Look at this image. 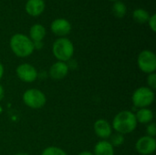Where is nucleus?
Instances as JSON below:
<instances>
[{
	"instance_id": "1",
	"label": "nucleus",
	"mask_w": 156,
	"mask_h": 155,
	"mask_svg": "<svg viewBox=\"0 0 156 155\" xmlns=\"http://www.w3.org/2000/svg\"><path fill=\"white\" fill-rule=\"evenodd\" d=\"M135 114L130 111H122L117 113L112 121L113 130L122 135L133 132L137 127Z\"/></svg>"
},
{
	"instance_id": "2",
	"label": "nucleus",
	"mask_w": 156,
	"mask_h": 155,
	"mask_svg": "<svg viewBox=\"0 0 156 155\" xmlns=\"http://www.w3.org/2000/svg\"><path fill=\"white\" fill-rule=\"evenodd\" d=\"M10 48L12 52L19 58H27L34 52V44L29 37L17 33L10 38Z\"/></svg>"
},
{
	"instance_id": "3",
	"label": "nucleus",
	"mask_w": 156,
	"mask_h": 155,
	"mask_svg": "<svg viewBox=\"0 0 156 155\" xmlns=\"http://www.w3.org/2000/svg\"><path fill=\"white\" fill-rule=\"evenodd\" d=\"M52 53L58 61L68 62L74 54L73 43L67 37H58L52 45Z\"/></svg>"
},
{
	"instance_id": "4",
	"label": "nucleus",
	"mask_w": 156,
	"mask_h": 155,
	"mask_svg": "<svg viewBox=\"0 0 156 155\" xmlns=\"http://www.w3.org/2000/svg\"><path fill=\"white\" fill-rule=\"evenodd\" d=\"M155 99L154 91L149 89L148 87H140L138 88L132 96L133 104L138 109L148 108L151 106Z\"/></svg>"
},
{
	"instance_id": "5",
	"label": "nucleus",
	"mask_w": 156,
	"mask_h": 155,
	"mask_svg": "<svg viewBox=\"0 0 156 155\" xmlns=\"http://www.w3.org/2000/svg\"><path fill=\"white\" fill-rule=\"evenodd\" d=\"M25 105L31 109H40L47 102L46 95L37 89H29L26 90L22 97Z\"/></svg>"
},
{
	"instance_id": "6",
	"label": "nucleus",
	"mask_w": 156,
	"mask_h": 155,
	"mask_svg": "<svg viewBox=\"0 0 156 155\" xmlns=\"http://www.w3.org/2000/svg\"><path fill=\"white\" fill-rule=\"evenodd\" d=\"M137 64L143 72L146 74H151L156 70V56L155 54L148 49L143 50L138 55Z\"/></svg>"
},
{
	"instance_id": "7",
	"label": "nucleus",
	"mask_w": 156,
	"mask_h": 155,
	"mask_svg": "<svg viewBox=\"0 0 156 155\" xmlns=\"http://www.w3.org/2000/svg\"><path fill=\"white\" fill-rule=\"evenodd\" d=\"M16 73L20 80H22L23 82H27V83L34 82L38 77V73L36 68L28 63L20 64L16 68Z\"/></svg>"
},
{
	"instance_id": "8",
	"label": "nucleus",
	"mask_w": 156,
	"mask_h": 155,
	"mask_svg": "<svg viewBox=\"0 0 156 155\" xmlns=\"http://www.w3.org/2000/svg\"><path fill=\"white\" fill-rule=\"evenodd\" d=\"M136 151L142 155H150L156 150V140L148 135L143 136L138 139L135 144Z\"/></svg>"
},
{
	"instance_id": "9",
	"label": "nucleus",
	"mask_w": 156,
	"mask_h": 155,
	"mask_svg": "<svg viewBox=\"0 0 156 155\" xmlns=\"http://www.w3.org/2000/svg\"><path fill=\"white\" fill-rule=\"evenodd\" d=\"M71 24L66 18H56L51 22L50 29L53 34L59 37H65L71 31Z\"/></svg>"
},
{
	"instance_id": "10",
	"label": "nucleus",
	"mask_w": 156,
	"mask_h": 155,
	"mask_svg": "<svg viewBox=\"0 0 156 155\" xmlns=\"http://www.w3.org/2000/svg\"><path fill=\"white\" fill-rule=\"evenodd\" d=\"M93 129H94L95 134L99 138L103 139V140L109 139L111 135L112 134V125L106 120H103V119L97 120L94 123Z\"/></svg>"
},
{
	"instance_id": "11",
	"label": "nucleus",
	"mask_w": 156,
	"mask_h": 155,
	"mask_svg": "<svg viewBox=\"0 0 156 155\" xmlns=\"http://www.w3.org/2000/svg\"><path fill=\"white\" fill-rule=\"evenodd\" d=\"M69 67L66 62L57 61L49 69V76L54 80H60L64 79L69 73Z\"/></svg>"
},
{
	"instance_id": "12",
	"label": "nucleus",
	"mask_w": 156,
	"mask_h": 155,
	"mask_svg": "<svg viewBox=\"0 0 156 155\" xmlns=\"http://www.w3.org/2000/svg\"><path fill=\"white\" fill-rule=\"evenodd\" d=\"M46 8L44 0H27L25 5L26 12L31 16H40Z\"/></svg>"
},
{
	"instance_id": "13",
	"label": "nucleus",
	"mask_w": 156,
	"mask_h": 155,
	"mask_svg": "<svg viewBox=\"0 0 156 155\" xmlns=\"http://www.w3.org/2000/svg\"><path fill=\"white\" fill-rule=\"evenodd\" d=\"M47 34L45 26L41 24H34L29 29V38L33 42L43 41Z\"/></svg>"
},
{
	"instance_id": "14",
	"label": "nucleus",
	"mask_w": 156,
	"mask_h": 155,
	"mask_svg": "<svg viewBox=\"0 0 156 155\" xmlns=\"http://www.w3.org/2000/svg\"><path fill=\"white\" fill-rule=\"evenodd\" d=\"M93 155H114V147L109 141L102 140L96 143Z\"/></svg>"
},
{
	"instance_id": "15",
	"label": "nucleus",
	"mask_w": 156,
	"mask_h": 155,
	"mask_svg": "<svg viewBox=\"0 0 156 155\" xmlns=\"http://www.w3.org/2000/svg\"><path fill=\"white\" fill-rule=\"evenodd\" d=\"M135 118L137 122L143 123V124H148L152 122L154 120V112L152 110L148 108L139 109L135 114Z\"/></svg>"
},
{
	"instance_id": "16",
	"label": "nucleus",
	"mask_w": 156,
	"mask_h": 155,
	"mask_svg": "<svg viewBox=\"0 0 156 155\" xmlns=\"http://www.w3.org/2000/svg\"><path fill=\"white\" fill-rule=\"evenodd\" d=\"M133 18L139 24L147 23L150 18V14L144 8H137L133 12Z\"/></svg>"
},
{
	"instance_id": "17",
	"label": "nucleus",
	"mask_w": 156,
	"mask_h": 155,
	"mask_svg": "<svg viewBox=\"0 0 156 155\" xmlns=\"http://www.w3.org/2000/svg\"><path fill=\"white\" fill-rule=\"evenodd\" d=\"M126 12H127V6L123 2H122L121 0L114 2L112 5V13L116 17L122 18L126 15Z\"/></svg>"
},
{
	"instance_id": "18",
	"label": "nucleus",
	"mask_w": 156,
	"mask_h": 155,
	"mask_svg": "<svg viewBox=\"0 0 156 155\" xmlns=\"http://www.w3.org/2000/svg\"><path fill=\"white\" fill-rule=\"evenodd\" d=\"M111 141H110V143L113 146V147H118V146H121L124 143V135L121 134V133H118V132H115L113 134L111 135L110 137Z\"/></svg>"
},
{
	"instance_id": "19",
	"label": "nucleus",
	"mask_w": 156,
	"mask_h": 155,
	"mask_svg": "<svg viewBox=\"0 0 156 155\" xmlns=\"http://www.w3.org/2000/svg\"><path fill=\"white\" fill-rule=\"evenodd\" d=\"M41 155H68L66 153L65 151H63L62 149L58 148V147H55V146H49L47 147L43 152Z\"/></svg>"
},
{
	"instance_id": "20",
	"label": "nucleus",
	"mask_w": 156,
	"mask_h": 155,
	"mask_svg": "<svg viewBox=\"0 0 156 155\" xmlns=\"http://www.w3.org/2000/svg\"><path fill=\"white\" fill-rule=\"evenodd\" d=\"M147 85H148V88H149V89H151L152 90H156L155 72L151 73V74H148V77H147Z\"/></svg>"
},
{
	"instance_id": "21",
	"label": "nucleus",
	"mask_w": 156,
	"mask_h": 155,
	"mask_svg": "<svg viewBox=\"0 0 156 155\" xmlns=\"http://www.w3.org/2000/svg\"><path fill=\"white\" fill-rule=\"evenodd\" d=\"M146 133L148 136L150 137H155L156 135V126L154 122H150L148 123L147 127H146Z\"/></svg>"
},
{
	"instance_id": "22",
	"label": "nucleus",
	"mask_w": 156,
	"mask_h": 155,
	"mask_svg": "<svg viewBox=\"0 0 156 155\" xmlns=\"http://www.w3.org/2000/svg\"><path fill=\"white\" fill-rule=\"evenodd\" d=\"M148 24H149V27L151 28V30L155 33L156 32V15L153 14L152 16H150V18L148 20Z\"/></svg>"
},
{
	"instance_id": "23",
	"label": "nucleus",
	"mask_w": 156,
	"mask_h": 155,
	"mask_svg": "<svg viewBox=\"0 0 156 155\" xmlns=\"http://www.w3.org/2000/svg\"><path fill=\"white\" fill-rule=\"evenodd\" d=\"M33 44H34V49H41L43 48V41L33 42Z\"/></svg>"
},
{
	"instance_id": "24",
	"label": "nucleus",
	"mask_w": 156,
	"mask_h": 155,
	"mask_svg": "<svg viewBox=\"0 0 156 155\" xmlns=\"http://www.w3.org/2000/svg\"><path fill=\"white\" fill-rule=\"evenodd\" d=\"M4 95H5V90L2 85H0V101L4 99Z\"/></svg>"
},
{
	"instance_id": "25",
	"label": "nucleus",
	"mask_w": 156,
	"mask_h": 155,
	"mask_svg": "<svg viewBox=\"0 0 156 155\" xmlns=\"http://www.w3.org/2000/svg\"><path fill=\"white\" fill-rule=\"evenodd\" d=\"M3 75H4V66H3L2 63L0 62V79H2Z\"/></svg>"
},
{
	"instance_id": "26",
	"label": "nucleus",
	"mask_w": 156,
	"mask_h": 155,
	"mask_svg": "<svg viewBox=\"0 0 156 155\" xmlns=\"http://www.w3.org/2000/svg\"><path fill=\"white\" fill-rule=\"evenodd\" d=\"M78 155H93V153H91L90 152H88V151H85V152H82L80 153H79Z\"/></svg>"
},
{
	"instance_id": "27",
	"label": "nucleus",
	"mask_w": 156,
	"mask_h": 155,
	"mask_svg": "<svg viewBox=\"0 0 156 155\" xmlns=\"http://www.w3.org/2000/svg\"><path fill=\"white\" fill-rule=\"evenodd\" d=\"M15 155H29L28 153H16V154Z\"/></svg>"
},
{
	"instance_id": "28",
	"label": "nucleus",
	"mask_w": 156,
	"mask_h": 155,
	"mask_svg": "<svg viewBox=\"0 0 156 155\" xmlns=\"http://www.w3.org/2000/svg\"><path fill=\"white\" fill-rule=\"evenodd\" d=\"M1 112H2V107L0 106V113H1Z\"/></svg>"
},
{
	"instance_id": "29",
	"label": "nucleus",
	"mask_w": 156,
	"mask_h": 155,
	"mask_svg": "<svg viewBox=\"0 0 156 155\" xmlns=\"http://www.w3.org/2000/svg\"><path fill=\"white\" fill-rule=\"evenodd\" d=\"M111 1H113V2H116V1H119V0H111Z\"/></svg>"
}]
</instances>
